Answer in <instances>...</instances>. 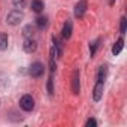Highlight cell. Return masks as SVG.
<instances>
[{
    "mask_svg": "<svg viewBox=\"0 0 127 127\" xmlns=\"http://www.w3.org/2000/svg\"><path fill=\"white\" fill-rule=\"evenodd\" d=\"M106 75H108V67H106V66H100V69H99V75H97V81H103V82H105Z\"/></svg>",
    "mask_w": 127,
    "mask_h": 127,
    "instance_id": "obj_12",
    "label": "cell"
},
{
    "mask_svg": "<svg viewBox=\"0 0 127 127\" xmlns=\"http://www.w3.org/2000/svg\"><path fill=\"white\" fill-rule=\"evenodd\" d=\"M23 18H24L23 12H21L20 9H15V11H12V12H9V14H8L6 21H8L11 26H18V24L23 21Z\"/></svg>",
    "mask_w": 127,
    "mask_h": 127,
    "instance_id": "obj_1",
    "label": "cell"
},
{
    "mask_svg": "<svg viewBox=\"0 0 127 127\" xmlns=\"http://www.w3.org/2000/svg\"><path fill=\"white\" fill-rule=\"evenodd\" d=\"M32 9L34 11V12H42L43 11V2L42 0H33L32 2Z\"/></svg>",
    "mask_w": 127,
    "mask_h": 127,
    "instance_id": "obj_10",
    "label": "cell"
},
{
    "mask_svg": "<svg viewBox=\"0 0 127 127\" xmlns=\"http://www.w3.org/2000/svg\"><path fill=\"white\" fill-rule=\"evenodd\" d=\"M23 48H24L26 52H34L36 51V42L32 37H27L24 40V43H23Z\"/></svg>",
    "mask_w": 127,
    "mask_h": 127,
    "instance_id": "obj_6",
    "label": "cell"
},
{
    "mask_svg": "<svg viewBox=\"0 0 127 127\" xmlns=\"http://www.w3.org/2000/svg\"><path fill=\"white\" fill-rule=\"evenodd\" d=\"M12 3H14V6H15V8L21 9V8H24V6H26V0H12Z\"/></svg>",
    "mask_w": 127,
    "mask_h": 127,
    "instance_id": "obj_15",
    "label": "cell"
},
{
    "mask_svg": "<svg viewBox=\"0 0 127 127\" xmlns=\"http://www.w3.org/2000/svg\"><path fill=\"white\" fill-rule=\"evenodd\" d=\"M85 11H87V2L85 0H79V2L75 5V17L76 18H81L84 14H85Z\"/></svg>",
    "mask_w": 127,
    "mask_h": 127,
    "instance_id": "obj_4",
    "label": "cell"
},
{
    "mask_svg": "<svg viewBox=\"0 0 127 127\" xmlns=\"http://www.w3.org/2000/svg\"><path fill=\"white\" fill-rule=\"evenodd\" d=\"M33 34H34V27H33L32 24H29V26L24 29V36H26V37H32Z\"/></svg>",
    "mask_w": 127,
    "mask_h": 127,
    "instance_id": "obj_14",
    "label": "cell"
},
{
    "mask_svg": "<svg viewBox=\"0 0 127 127\" xmlns=\"http://www.w3.org/2000/svg\"><path fill=\"white\" fill-rule=\"evenodd\" d=\"M97 46H99V39H97L96 42H93V45H90V54H91V57L94 55V52H96Z\"/></svg>",
    "mask_w": 127,
    "mask_h": 127,
    "instance_id": "obj_17",
    "label": "cell"
},
{
    "mask_svg": "<svg viewBox=\"0 0 127 127\" xmlns=\"http://www.w3.org/2000/svg\"><path fill=\"white\" fill-rule=\"evenodd\" d=\"M102 94H103V81H97L96 85H94V91H93V99L96 102H99L102 99Z\"/></svg>",
    "mask_w": 127,
    "mask_h": 127,
    "instance_id": "obj_5",
    "label": "cell"
},
{
    "mask_svg": "<svg viewBox=\"0 0 127 127\" xmlns=\"http://www.w3.org/2000/svg\"><path fill=\"white\" fill-rule=\"evenodd\" d=\"M63 37L64 39H69L70 36H72V23L70 21H66L64 23V26H63Z\"/></svg>",
    "mask_w": 127,
    "mask_h": 127,
    "instance_id": "obj_8",
    "label": "cell"
},
{
    "mask_svg": "<svg viewBox=\"0 0 127 127\" xmlns=\"http://www.w3.org/2000/svg\"><path fill=\"white\" fill-rule=\"evenodd\" d=\"M43 72H45V67H43L42 63H39V61L33 63V64L30 66V69H29V73H30L33 78H39V76H42Z\"/></svg>",
    "mask_w": 127,
    "mask_h": 127,
    "instance_id": "obj_3",
    "label": "cell"
},
{
    "mask_svg": "<svg viewBox=\"0 0 127 127\" xmlns=\"http://www.w3.org/2000/svg\"><path fill=\"white\" fill-rule=\"evenodd\" d=\"M109 3H111V5H112V3H114V0H109Z\"/></svg>",
    "mask_w": 127,
    "mask_h": 127,
    "instance_id": "obj_20",
    "label": "cell"
},
{
    "mask_svg": "<svg viewBox=\"0 0 127 127\" xmlns=\"http://www.w3.org/2000/svg\"><path fill=\"white\" fill-rule=\"evenodd\" d=\"M46 24H48L46 17H37V18H36V26H37V29H45Z\"/></svg>",
    "mask_w": 127,
    "mask_h": 127,
    "instance_id": "obj_13",
    "label": "cell"
},
{
    "mask_svg": "<svg viewBox=\"0 0 127 127\" xmlns=\"http://www.w3.org/2000/svg\"><path fill=\"white\" fill-rule=\"evenodd\" d=\"M85 126H87V127H94V126H97V121H96L94 118H90V120L85 123Z\"/></svg>",
    "mask_w": 127,
    "mask_h": 127,
    "instance_id": "obj_19",
    "label": "cell"
},
{
    "mask_svg": "<svg viewBox=\"0 0 127 127\" xmlns=\"http://www.w3.org/2000/svg\"><path fill=\"white\" fill-rule=\"evenodd\" d=\"M72 90L75 94L79 93V72L75 70L73 72V76H72Z\"/></svg>",
    "mask_w": 127,
    "mask_h": 127,
    "instance_id": "obj_7",
    "label": "cell"
},
{
    "mask_svg": "<svg viewBox=\"0 0 127 127\" xmlns=\"http://www.w3.org/2000/svg\"><path fill=\"white\" fill-rule=\"evenodd\" d=\"M20 106H21V109L23 111H33V108H34V99L30 96V94H24L21 99H20Z\"/></svg>",
    "mask_w": 127,
    "mask_h": 127,
    "instance_id": "obj_2",
    "label": "cell"
},
{
    "mask_svg": "<svg viewBox=\"0 0 127 127\" xmlns=\"http://www.w3.org/2000/svg\"><path fill=\"white\" fill-rule=\"evenodd\" d=\"M123 46H124V39H123V37H120V39L115 42V45L112 46V54H114V55H118V54L121 52Z\"/></svg>",
    "mask_w": 127,
    "mask_h": 127,
    "instance_id": "obj_9",
    "label": "cell"
},
{
    "mask_svg": "<svg viewBox=\"0 0 127 127\" xmlns=\"http://www.w3.org/2000/svg\"><path fill=\"white\" fill-rule=\"evenodd\" d=\"M8 42H9V37L6 33H2L0 34V51H5L8 48Z\"/></svg>",
    "mask_w": 127,
    "mask_h": 127,
    "instance_id": "obj_11",
    "label": "cell"
},
{
    "mask_svg": "<svg viewBox=\"0 0 127 127\" xmlns=\"http://www.w3.org/2000/svg\"><path fill=\"white\" fill-rule=\"evenodd\" d=\"M126 29H127V20L123 17V18H121V24H120V32L124 34V33H126Z\"/></svg>",
    "mask_w": 127,
    "mask_h": 127,
    "instance_id": "obj_16",
    "label": "cell"
},
{
    "mask_svg": "<svg viewBox=\"0 0 127 127\" xmlns=\"http://www.w3.org/2000/svg\"><path fill=\"white\" fill-rule=\"evenodd\" d=\"M48 93L49 94L54 93V88H52V76H49V79H48Z\"/></svg>",
    "mask_w": 127,
    "mask_h": 127,
    "instance_id": "obj_18",
    "label": "cell"
}]
</instances>
